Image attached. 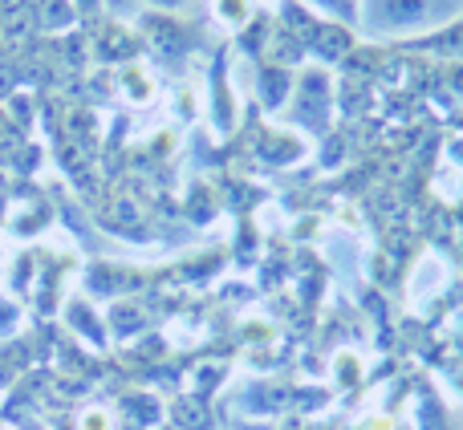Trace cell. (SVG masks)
<instances>
[{
	"label": "cell",
	"mask_w": 463,
	"mask_h": 430,
	"mask_svg": "<svg viewBox=\"0 0 463 430\" xmlns=\"http://www.w3.org/2000/svg\"><path fill=\"white\" fill-rule=\"evenodd\" d=\"M216 16L232 29H244V21L252 16V5L248 0H216Z\"/></svg>",
	"instance_id": "6da1fadb"
},
{
	"label": "cell",
	"mask_w": 463,
	"mask_h": 430,
	"mask_svg": "<svg viewBox=\"0 0 463 430\" xmlns=\"http://www.w3.org/2000/svg\"><path fill=\"white\" fill-rule=\"evenodd\" d=\"M81 430H110V418H106V410H90V415L81 418Z\"/></svg>",
	"instance_id": "7a4b0ae2"
},
{
	"label": "cell",
	"mask_w": 463,
	"mask_h": 430,
	"mask_svg": "<svg viewBox=\"0 0 463 430\" xmlns=\"http://www.w3.org/2000/svg\"><path fill=\"white\" fill-rule=\"evenodd\" d=\"M151 5H163V8H175L179 0H151Z\"/></svg>",
	"instance_id": "3957f363"
}]
</instances>
